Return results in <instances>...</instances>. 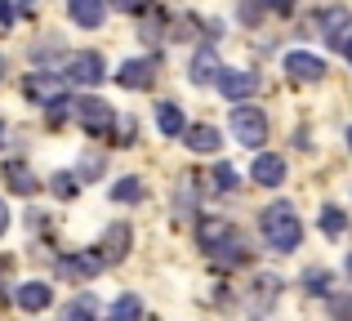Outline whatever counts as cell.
<instances>
[{"mask_svg": "<svg viewBox=\"0 0 352 321\" xmlns=\"http://www.w3.org/2000/svg\"><path fill=\"white\" fill-rule=\"evenodd\" d=\"M258 223H263V236H267V245H272V250H281V254H285V250H294V245L303 241V223H299V214H294V210L285 206V201L267 206Z\"/></svg>", "mask_w": 352, "mask_h": 321, "instance_id": "cell-1", "label": "cell"}, {"mask_svg": "<svg viewBox=\"0 0 352 321\" xmlns=\"http://www.w3.org/2000/svg\"><path fill=\"white\" fill-rule=\"evenodd\" d=\"M72 116H76V121L85 125L94 139H107V134H112V125H116V112L103 103V98H76V112H72Z\"/></svg>", "mask_w": 352, "mask_h": 321, "instance_id": "cell-2", "label": "cell"}, {"mask_svg": "<svg viewBox=\"0 0 352 321\" xmlns=\"http://www.w3.org/2000/svg\"><path fill=\"white\" fill-rule=\"evenodd\" d=\"M232 134L236 143H245V148H263L267 143V121L258 107H236L232 112Z\"/></svg>", "mask_w": 352, "mask_h": 321, "instance_id": "cell-3", "label": "cell"}, {"mask_svg": "<svg viewBox=\"0 0 352 321\" xmlns=\"http://www.w3.org/2000/svg\"><path fill=\"white\" fill-rule=\"evenodd\" d=\"M67 76H72V85H98V80L107 76V67H103V54H94V49H80V54H72V63H67Z\"/></svg>", "mask_w": 352, "mask_h": 321, "instance_id": "cell-4", "label": "cell"}, {"mask_svg": "<svg viewBox=\"0 0 352 321\" xmlns=\"http://www.w3.org/2000/svg\"><path fill=\"white\" fill-rule=\"evenodd\" d=\"M67 85H72V76L36 71V76L27 80V98H36V103H58V98H67Z\"/></svg>", "mask_w": 352, "mask_h": 321, "instance_id": "cell-5", "label": "cell"}, {"mask_svg": "<svg viewBox=\"0 0 352 321\" xmlns=\"http://www.w3.org/2000/svg\"><path fill=\"white\" fill-rule=\"evenodd\" d=\"M103 250H85V254H67V259L58 263V272L63 277H72V281H89V277H98V272H103Z\"/></svg>", "mask_w": 352, "mask_h": 321, "instance_id": "cell-6", "label": "cell"}, {"mask_svg": "<svg viewBox=\"0 0 352 321\" xmlns=\"http://www.w3.org/2000/svg\"><path fill=\"white\" fill-rule=\"evenodd\" d=\"M219 89H223L228 98H250L258 89V76L254 71H241V67H223L219 71Z\"/></svg>", "mask_w": 352, "mask_h": 321, "instance_id": "cell-7", "label": "cell"}, {"mask_svg": "<svg viewBox=\"0 0 352 321\" xmlns=\"http://www.w3.org/2000/svg\"><path fill=\"white\" fill-rule=\"evenodd\" d=\"M285 71H290L294 80H321L330 67L317 58V54H303V49H294V54H285Z\"/></svg>", "mask_w": 352, "mask_h": 321, "instance_id": "cell-8", "label": "cell"}, {"mask_svg": "<svg viewBox=\"0 0 352 321\" xmlns=\"http://www.w3.org/2000/svg\"><path fill=\"white\" fill-rule=\"evenodd\" d=\"M348 27H352V9H344V5H330V9H321V14H317V32L326 36L330 45H335Z\"/></svg>", "mask_w": 352, "mask_h": 321, "instance_id": "cell-9", "label": "cell"}, {"mask_svg": "<svg viewBox=\"0 0 352 321\" xmlns=\"http://www.w3.org/2000/svg\"><path fill=\"white\" fill-rule=\"evenodd\" d=\"M116 80H120L125 89H147V85L156 80V67H152V58H129L125 67L116 71Z\"/></svg>", "mask_w": 352, "mask_h": 321, "instance_id": "cell-10", "label": "cell"}, {"mask_svg": "<svg viewBox=\"0 0 352 321\" xmlns=\"http://www.w3.org/2000/svg\"><path fill=\"white\" fill-rule=\"evenodd\" d=\"M50 304H54V290L45 286V281H27V286H18V308H23V313H45Z\"/></svg>", "mask_w": 352, "mask_h": 321, "instance_id": "cell-11", "label": "cell"}, {"mask_svg": "<svg viewBox=\"0 0 352 321\" xmlns=\"http://www.w3.org/2000/svg\"><path fill=\"white\" fill-rule=\"evenodd\" d=\"M250 179L263 183V188H276V183H285V161L272 157V152H263V157L254 161V170H250Z\"/></svg>", "mask_w": 352, "mask_h": 321, "instance_id": "cell-12", "label": "cell"}, {"mask_svg": "<svg viewBox=\"0 0 352 321\" xmlns=\"http://www.w3.org/2000/svg\"><path fill=\"white\" fill-rule=\"evenodd\" d=\"M67 14H72V23H80V27H98L103 23V0H67Z\"/></svg>", "mask_w": 352, "mask_h": 321, "instance_id": "cell-13", "label": "cell"}, {"mask_svg": "<svg viewBox=\"0 0 352 321\" xmlns=\"http://www.w3.org/2000/svg\"><path fill=\"white\" fill-rule=\"evenodd\" d=\"M5 183H9V192H18V197H32V192H36V174L27 170L23 161L5 165Z\"/></svg>", "mask_w": 352, "mask_h": 321, "instance_id": "cell-14", "label": "cell"}, {"mask_svg": "<svg viewBox=\"0 0 352 321\" xmlns=\"http://www.w3.org/2000/svg\"><path fill=\"white\" fill-rule=\"evenodd\" d=\"M210 254H214L219 268H236V263L245 259V245H241V236H236V232H228V236H223V241H219Z\"/></svg>", "mask_w": 352, "mask_h": 321, "instance_id": "cell-15", "label": "cell"}, {"mask_svg": "<svg viewBox=\"0 0 352 321\" xmlns=\"http://www.w3.org/2000/svg\"><path fill=\"white\" fill-rule=\"evenodd\" d=\"M219 54H214V45H206V49L197 54V58H192V80H197V85H206V80H214L219 76Z\"/></svg>", "mask_w": 352, "mask_h": 321, "instance_id": "cell-16", "label": "cell"}, {"mask_svg": "<svg viewBox=\"0 0 352 321\" xmlns=\"http://www.w3.org/2000/svg\"><path fill=\"white\" fill-rule=\"evenodd\" d=\"M188 148L192 152H219L223 148V134H219L214 125H192L188 130Z\"/></svg>", "mask_w": 352, "mask_h": 321, "instance_id": "cell-17", "label": "cell"}, {"mask_svg": "<svg viewBox=\"0 0 352 321\" xmlns=\"http://www.w3.org/2000/svg\"><path fill=\"white\" fill-rule=\"evenodd\" d=\"M125 250H129V228L125 223H112V232L103 236V259L107 263H120V259H125Z\"/></svg>", "mask_w": 352, "mask_h": 321, "instance_id": "cell-18", "label": "cell"}, {"mask_svg": "<svg viewBox=\"0 0 352 321\" xmlns=\"http://www.w3.org/2000/svg\"><path fill=\"white\" fill-rule=\"evenodd\" d=\"M156 125H161L165 139H179V134H188V125H183V112L174 103H161L156 107Z\"/></svg>", "mask_w": 352, "mask_h": 321, "instance_id": "cell-19", "label": "cell"}, {"mask_svg": "<svg viewBox=\"0 0 352 321\" xmlns=\"http://www.w3.org/2000/svg\"><path fill=\"white\" fill-rule=\"evenodd\" d=\"M143 317V304H138V295H120L112 308H107V321H138Z\"/></svg>", "mask_w": 352, "mask_h": 321, "instance_id": "cell-20", "label": "cell"}, {"mask_svg": "<svg viewBox=\"0 0 352 321\" xmlns=\"http://www.w3.org/2000/svg\"><path fill=\"white\" fill-rule=\"evenodd\" d=\"M112 201H120V206H129V201H143V179H120L112 188Z\"/></svg>", "mask_w": 352, "mask_h": 321, "instance_id": "cell-21", "label": "cell"}, {"mask_svg": "<svg viewBox=\"0 0 352 321\" xmlns=\"http://www.w3.org/2000/svg\"><path fill=\"white\" fill-rule=\"evenodd\" d=\"M223 236H228V223H219V219H201V245H206V250H214Z\"/></svg>", "mask_w": 352, "mask_h": 321, "instance_id": "cell-22", "label": "cell"}, {"mask_svg": "<svg viewBox=\"0 0 352 321\" xmlns=\"http://www.w3.org/2000/svg\"><path fill=\"white\" fill-rule=\"evenodd\" d=\"M321 228H326L330 236H344V228H348L344 210H339V206H326V210H321Z\"/></svg>", "mask_w": 352, "mask_h": 321, "instance_id": "cell-23", "label": "cell"}, {"mask_svg": "<svg viewBox=\"0 0 352 321\" xmlns=\"http://www.w3.org/2000/svg\"><path fill=\"white\" fill-rule=\"evenodd\" d=\"M236 183H241V174L232 170V165H219L214 170V188L219 192H236Z\"/></svg>", "mask_w": 352, "mask_h": 321, "instance_id": "cell-24", "label": "cell"}, {"mask_svg": "<svg viewBox=\"0 0 352 321\" xmlns=\"http://www.w3.org/2000/svg\"><path fill=\"white\" fill-rule=\"evenodd\" d=\"M50 188H54V197H58V201H72V197H76V179H72V174H54Z\"/></svg>", "mask_w": 352, "mask_h": 321, "instance_id": "cell-25", "label": "cell"}, {"mask_svg": "<svg viewBox=\"0 0 352 321\" xmlns=\"http://www.w3.org/2000/svg\"><path fill=\"white\" fill-rule=\"evenodd\" d=\"M303 281H308V295H330V272H326V268H321V272L312 268Z\"/></svg>", "mask_w": 352, "mask_h": 321, "instance_id": "cell-26", "label": "cell"}, {"mask_svg": "<svg viewBox=\"0 0 352 321\" xmlns=\"http://www.w3.org/2000/svg\"><path fill=\"white\" fill-rule=\"evenodd\" d=\"M258 18H263V5H258V0H245V5H241V23H258Z\"/></svg>", "mask_w": 352, "mask_h": 321, "instance_id": "cell-27", "label": "cell"}, {"mask_svg": "<svg viewBox=\"0 0 352 321\" xmlns=\"http://www.w3.org/2000/svg\"><path fill=\"white\" fill-rule=\"evenodd\" d=\"M116 9H125V14H143V9H152V0H112Z\"/></svg>", "mask_w": 352, "mask_h": 321, "instance_id": "cell-28", "label": "cell"}, {"mask_svg": "<svg viewBox=\"0 0 352 321\" xmlns=\"http://www.w3.org/2000/svg\"><path fill=\"white\" fill-rule=\"evenodd\" d=\"M272 295H276V277H258V304H267Z\"/></svg>", "mask_w": 352, "mask_h": 321, "instance_id": "cell-29", "label": "cell"}, {"mask_svg": "<svg viewBox=\"0 0 352 321\" xmlns=\"http://www.w3.org/2000/svg\"><path fill=\"white\" fill-rule=\"evenodd\" d=\"M67 321H94V317H89V299H80V304L67 313Z\"/></svg>", "mask_w": 352, "mask_h": 321, "instance_id": "cell-30", "label": "cell"}, {"mask_svg": "<svg viewBox=\"0 0 352 321\" xmlns=\"http://www.w3.org/2000/svg\"><path fill=\"white\" fill-rule=\"evenodd\" d=\"M335 49H339V54H344V58L352 63V27H348V32H344V36L335 41Z\"/></svg>", "mask_w": 352, "mask_h": 321, "instance_id": "cell-31", "label": "cell"}, {"mask_svg": "<svg viewBox=\"0 0 352 321\" xmlns=\"http://www.w3.org/2000/svg\"><path fill=\"white\" fill-rule=\"evenodd\" d=\"M263 9H272V14H290L294 0H263Z\"/></svg>", "mask_w": 352, "mask_h": 321, "instance_id": "cell-32", "label": "cell"}, {"mask_svg": "<svg viewBox=\"0 0 352 321\" xmlns=\"http://www.w3.org/2000/svg\"><path fill=\"white\" fill-rule=\"evenodd\" d=\"M0 23H14V5L9 0H0Z\"/></svg>", "mask_w": 352, "mask_h": 321, "instance_id": "cell-33", "label": "cell"}, {"mask_svg": "<svg viewBox=\"0 0 352 321\" xmlns=\"http://www.w3.org/2000/svg\"><path fill=\"white\" fill-rule=\"evenodd\" d=\"M5 228H9V210H5V201H0V236H5Z\"/></svg>", "mask_w": 352, "mask_h": 321, "instance_id": "cell-34", "label": "cell"}, {"mask_svg": "<svg viewBox=\"0 0 352 321\" xmlns=\"http://www.w3.org/2000/svg\"><path fill=\"white\" fill-rule=\"evenodd\" d=\"M0 80H5V58H0Z\"/></svg>", "mask_w": 352, "mask_h": 321, "instance_id": "cell-35", "label": "cell"}, {"mask_svg": "<svg viewBox=\"0 0 352 321\" xmlns=\"http://www.w3.org/2000/svg\"><path fill=\"white\" fill-rule=\"evenodd\" d=\"M348 277H352V259H348Z\"/></svg>", "mask_w": 352, "mask_h": 321, "instance_id": "cell-36", "label": "cell"}, {"mask_svg": "<svg viewBox=\"0 0 352 321\" xmlns=\"http://www.w3.org/2000/svg\"><path fill=\"white\" fill-rule=\"evenodd\" d=\"M348 148H352V130H348Z\"/></svg>", "mask_w": 352, "mask_h": 321, "instance_id": "cell-37", "label": "cell"}, {"mask_svg": "<svg viewBox=\"0 0 352 321\" xmlns=\"http://www.w3.org/2000/svg\"><path fill=\"white\" fill-rule=\"evenodd\" d=\"M0 139H5V130H0Z\"/></svg>", "mask_w": 352, "mask_h": 321, "instance_id": "cell-38", "label": "cell"}]
</instances>
